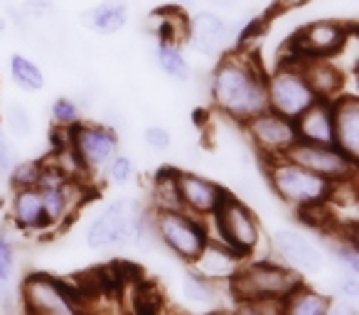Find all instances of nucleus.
<instances>
[{"mask_svg": "<svg viewBox=\"0 0 359 315\" xmlns=\"http://www.w3.org/2000/svg\"><path fill=\"white\" fill-rule=\"evenodd\" d=\"M104 170H106L109 182H114V185H128V182L133 180V175H135L133 158H130V155H126V153H116Z\"/></svg>", "mask_w": 359, "mask_h": 315, "instance_id": "2f4dec72", "label": "nucleus"}, {"mask_svg": "<svg viewBox=\"0 0 359 315\" xmlns=\"http://www.w3.org/2000/svg\"><path fill=\"white\" fill-rule=\"evenodd\" d=\"M207 315H234V310H224V308H217V310H212V313H207Z\"/></svg>", "mask_w": 359, "mask_h": 315, "instance_id": "58836bf2", "label": "nucleus"}, {"mask_svg": "<svg viewBox=\"0 0 359 315\" xmlns=\"http://www.w3.org/2000/svg\"><path fill=\"white\" fill-rule=\"evenodd\" d=\"M22 305L27 315H86L79 293L47 274H32L22 281Z\"/></svg>", "mask_w": 359, "mask_h": 315, "instance_id": "6e6552de", "label": "nucleus"}, {"mask_svg": "<svg viewBox=\"0 0 359 315\" xmlns=\"http://www.w3.org/2000/svg\"><path fill=\"white\" fill-rule=\"evenodd\" d=\"M325 315H357V305L347 303V300H342V298H337V300L330 298L327 313Z\"/></svg>", "mask_w": 359, "mask_h": 315, "instance_id": "e433bc0d", "label": "nucleus"}, {"mask_svg": "<svg viewBox=\"0 0 359 315\" xmlns=\"http://www.w3.org/2000/svg\"><path fill=\"white\" fill-rule=\"evenodd\" d=\"M11 76L15 81V86L25 91H40L45 86V72L40 69L35 60L25 55H13L11 57Z\"/></svg>", "mask_w": 359, "mask_h": 315, "instance_id": "a878e982", "label": "nucleus"}, {"mask_svg": "<svg viewBox=\"0 0 359 315\" xmlns=\"http://www.w3.org/2000/svg\"><path fill=\"white\" fill-rule=\"evenodd\" d=\"M3 128L6 133L15 135V138H27L32 133V119H30V111L25 109L22 104H11L3 114Z\"/></svg>", "mask_w": 359, "mask_h": 315, "instance_id": "cd10ccee", "label": "nucleus"}, {"mask_svg": "<svg viewBox=\"0 0 359 315\" xmlns=\"http://www.w3.org/2000/svg\"><path fill=\"white\" fill-rule=\"evenodd\" d=\"M175 180H177L180 205L197 220H207V217L215 215L229 195L224 185L192 170H175Z\"/></svg>", "mask_w": 359, "mask_h": 315, "instance_id": "4468645a", "label": "nucleus"}, {"mask_svg": "<svg viewBox=\"0 0 359 315\" xmlns=\"http://www.w3.org/2000/svg\"><path fill=\"white\" fill-rule=\"evenodd\" d=\"M298 65L318 99L332 101L334 96L344 91V76L347 74L332 60H300Z\"/></svg>", "mask_w": 359, "mask_h": 315, "instance_id": "aec40b11", "label": "nucleus"}, {"mask_svg": "<svg viewBox=\"0 0 359 315\" xmlns=\"http://www.w3.org/2000/svg\"><path fill=\"white\" fill-rule=\"evenodd\" d=\"M266 101L269 111H276L285 119H298L308 106L318 101V96L305 81L298 62L285 60L266 76Z\"/></svg>", "mask_w": 359, "mask_h": 315, "instance_id": "423d86ee", "label": "nucleus"}, {"mask_svg": "<svg viewBox=\"0 0 359 315\" xmlns=\"http://www.w3.org/2000/svg\"><path fill=\"white\" fill-rule=\"evenodd\" d=\"M298 140L318 145H334L332 128V104L327 99H318L313 106L303 111L298 119H293Z\"/></svg>", "mask_w": 359, "mask_h": 315, "instance_id": "6ab92c4d", "label": "nucleus"}, {"mask_svg": "<svg viewBox=\"0 0 359 315\" xmlns=\"http://www.w3.org/2000/svg\"><path fill=\"white\" fill-rule=\"evenodd\" d=\"M135 205L126 197L114 200L86 229V244L89 249H123L135 244L138 234V215Z\"/></svg>", "mask_w": 359, "mask_h": 315, "instance_id": "1a4fd4ad", "label": "nucleus"}, {"mask_svg": "<svg viewBox=\"0 0 359 315\" xmlns=\"http://www.w3.org/2000/svg\"><path fill=\"white\" fill-rule=\"evenodd\" d=\"M42 173H45V161H25V163H15L11 177L13 187L20 190V187H37Z\"/></svg>", "mask_w": 359, "mask_h": 315, "instance_id": "c756f323", "label": "nucleus"}, {"mask_svg": "<svg viewBox=\"0 0 359 315\" xmlns=\"http://www.w3.org/2000/svg\"><path fill=\"white\" fill-rule=\"evenodd\" d=\"M231 40V25L215 11L197 13L192 20H187V42L195 52L205 57H217L226 50V42Z\"/></svg>", "mask_w": 359, "mask_h": 315, "instance_id": "dca6fc26", "label": "nucleus"}, {"mask_svg": "<svg viewBox=\"0 0 359 315\" xmlns=\"http://www.w3.org/2000/svg\"><path fill=\"white\" fill-rule=\"evenodd\" d=\"M67 135H69L67 145H69V150L79 161V166L84 168V173H94L106 168L121 148L118 133L104 123L79 121V123L67 130Z\"/></svg>", "mask_w": 359, "mask_h": 315, "instance_id": "9d476101", "label": "nucleus"}, {"mask_svg": "<svg viewBox=\"0 0 359 315\" xmlns=\"http://www.w3.org/2000/svg\"><path fill=\"white\" fill-rule=\"evenodd\" d=\"M153 62L163 74L172 76V79L177 81L190 79V65H187L180 45H175V42L158 40V45L153 47Z\"/></svg>", "mask_w": 359, "mask_h": 315, "instance_id": "b1692460", "label": "nucleus"}, {"mask_svg": "<svg viewBox=\"0 0 359 315\" xmlns=\"http://www.w3.org/2000/svg\"><path fill=\"white\" fill-rule=\"evenodd\" d=\"M6 30V20H3V18H0V32Z\"/></svg>", "mask_w": 359, "mask_h": 315, "instance_id": "a19ab883", "label": "nucleus"}, {"mask_svg": "<svg viewBox=\"0 0 359 315\" xmlns=\"http://www.w3.org/2000/svg\"><path fill=\"white\" fill-rule=\"evenodd\" d=\"M143 143L155 153H165V150L172 148V133L165 126H148L143 130Z\"/></svg>", "mask_w": 359, "mask_h": 315, "instance_id": "72a5a7b5", "label": "nucleus"}, {"mask_svg": "<svg viewBox=\"0 0 359 315\" xmlns=\"http://www.w3.org/2000/svg\"><path fill=\"white\" fill-rule=\"evenodd\" d=\"M81 25L96 35H116L128 25L130 8L126 0H101L99 6L81 13Z\"/></svg>", "mask_w": 359, "mask_h": 315, "instance_id": "412c9836", "label": "nucleus"}, {"mask_svg": "<svg viewBox=\"0 0 359 315\" xmlns=\"http://www.w3.org/2000/svg\"><path fill=\"white\" fill-rule=\"evenodd\" d=\"M11 215L20 229L35 232V229H47V217L45 207H42V197L37 187H20L15 190L11 202Z\"/></svg>", "mask_w": 359, "mask_h": 315, "instance_id": "4be33fe9", "label": "nucleus"}, {"mask_svg": "<svg viewBox=\"0 0 359 315\" xmlns=\"http://www.w3.org/2000/svg\"><path fill=\"white\" fill-rule=\"evenodd\" d=\"M330 104H332L334 148H339L352 161H359V99L342 91Z\"/></svg>", "mask_w": 359, "mask_h": 315, "instance_id": "f3484780", "label": "nucleus"}, {"mask_svg": "<svg viewBox=\"0 0 359 315\" xmlns=\"http://www.w3.org/2000/svg\"><path fill=\"white\" fill-rule=\"evenodd\" d=\"M241 261L244 259L234 254L229 246H224L217 239H210L205 249L197 254V259L192 261V271L200 274L202 279L212 281V283H229V279L236 274Z\"/></svg>", "mask_w": 359, "mask_h": 315, "instance_id": "a211bd4d", "label": "nucleus"}, {"mask_svg": "<svg viewBox=\"0 0 359 315\" xmlns=\"http://www.w3.org/2000/svg\"><path fill=\"white\" fill-rule=\"evenodd\" d=\"M303 283V274H298L290 266L271 259H244L236 274L229 279L231 298H276L283 300L290 290H295Z\"/></svg>", "mask_w": 359, "mask_h": 315, "instance_id": "f03ea898", "label": "nucleus"}, {"mask_svg": "<svg viewBox=\"0 0 359 315\" xmlns=\"http://www.w3.org/2000/svg\"><path fill=\"white\" fill-rule=\"evenodd\" d=\"M354 32V25L347 20H313L290 37L288 60H332Z\"/></svg>", "mask_w": 359, "mask_h": 315, "instance_id": "0eeeda50", "label": "nucleus"}, {"mask_svg": "<svg viewBox=\"0 0 359 315\" xmlns=\"http://www.w3.org/2000/svg\"><path fill=\"white\" fill-rule=\"evenodd\" d=\"M234 315H283V300H276V298L234 300Z\"/></svg>", "mask_w": 359, "mask_h": 315, "instance_id": "c85d7f7f", "label": "nucleus"}, {"mask_svg": "<svg viewBox=\"0 0 359 315\" xmlns=\"http://www.w3.org/2000/svg\"><path fill=\"white\" fill-rule=\"evenodd\" d=\"M52 119H55L57 128L69 130L72 126H76L81 121V109L74 104L72 96H60V99H55V104H52Z\"/></svg>", "mask_w": 359, "mask_h": 315, "instance_id": "7c9ffc66", "label": "nucleus"}, {"mask_svg": "<svg viewBox=\"0 0 359 315\" xmlns=\"http://www.w3.org/2000/svg\"><path fill=\"white\" fill-rule=\"evenodd\" d=\"M210 220L215 222L217 229V236H212V239L229 246L241 259H249L254 254V249L261 241V227L254 210L244 200H239V197L229 192L226 200L219 205V210Z\"/></svg>", "mask_w": 359, "mask_h": 315, "instance_id": "39448f33", "label": "nucleus"}, {"mask_svg": "<svg viewBox=\"0 0 359 315\" xmlns=\"http://www.w3.org/2000/svg\"><path fill=\"white\" fill-rule=\"evenodd\" d=\"M288 161L298 163L300 168L315 173L318 177L327 182H344L357 177V161L347 158L339 148L334 145H318V143H298L283 155Z\"/></svg>", "mask_w": 359, "mask_h": 315, "instance_id": "ddd939ff", "label": "nucleus"}, {"mask_svg": "<svg viewBox=\"0 0 359 315\" xmlns=\"http://www.w3.org/2000/svg\"><path fill=\"white\" fill-rule=\"evenodd\" d=\"M330 295L305 286V281L283 298V315H325Z\"/></svg>", "mask_w": 359, "mask_h": 315, "instance_id": "5701e85b", "label": "nucleus"}, {"mask_svg": "<svg viewBox=\"0 0 359 315\" xmlns=\"http://www.w3.org/2000/svg\"><path fill=\"white\" fill-rule=\"evenodd\" d=\"M30 20H42V18L52 15L55 11V3L52 0H25V6L20 8Z\"/></svg>", "mask_w": 359, "mask_h": 315, "instance_id": "c9c22d12", "label": "nucleus"}, {"mask_svg": "<svg viewBox=\"0 0 359 315\" xmlns=\"http://www.w3.org/2000/svg\"><path fill=\"white\" fill-rule=\"evenodd\" d=\"M266 177H269L273 195L298 212L325 205L330 200V192H332V182L323 180L288 158L266 161Z\"/></svg>", "mask_w": 359, "mask_h": 315, "instance_id": "7ed1b4c3", "label": "nucleus"}, {"mask_svg": "<svg viewBox=\"0 0 359 315\" xmlns=\"http://www.w3.org/2000/svg\"><path fill=\"white\" fill-rule=\"evenodd\" d=\"M273 251L280 264L290 266L298 274H320L325 269V254L313 239L295 229H278L273 234Z\"/></svg>", "mask_w": 359, "mask_h": 315, "instance_id": "2eb2a0df", "label": "nucleus"}, {"mask_svg": "<svg viewBox=\"0 0 359 315\" xmlns=\"http://www.w3.org/2000/svg\"><path fill=\"white\" fill-rule=\"evenodd\" d=\"M37 190L42 197V207H45V217L50 227H60L74 215V210L84 200V185L74 177H67L60 173L50 161H45V173H42Z\"/></svg>", "mask_w": 359, "mask_h": 315, "instance_id": "f8f14e48", "label": "nucleus"}, {"mask_svg": "<svg viewBox=\"0 0 359 315\" xmlns=\"http://www.w3.org/2000/svg\"><path fill=\"white\" fill-rule=\"evenodd\" d=\"M170 3H175V6H190L192 0H170Z\"/></svg>", "mask_w": 359, "mask_h": 315, "instance_id": "ea45409f", "label": "nucleus"}, {"mask_svg": "<svg viewBox=\"0 0 359 315\" xmlns=\"http://www.w3.org/2000/svg\"><path fill=\"white\" fill-rule=\"evenodd\" d=\"M217 286L219 283H212V281L202 279L195 271H187L182 276V293H185V298L192 305H207V308H212L217 303Z\"/></svg>", "mask_w": 359, "mask_h": 315, "instance_id": "bb28decb", "label": "nucleus"}, {"mask_svg": "<svg viewBox=\"0 0 359 315\" xmlns=\"http://www.w3.org/2000/svg\"><path fill=\"white\" fill-rule=\"evenodd\" d=\"M13 274H15V246H13L11 236L0 232V281L11 283Z\"/></svg>", "mask_w": 359, "mask_h": 315, "instance_id": "473e14b6", "label": "nucleus"}, {"mask_svg": "<svg viewBox=\"0 0 359 315\" xmlns=\"http://www.w3.org/2000/svg\"><path fill=\"white\" fill-rule=\"evenodd\" d=\"M15 163H18V150H15V145L11 143V138H8L3 123H0V177L11 175Z\"/></svg>", "mask_w": 359, "mask_h": 315, "instance_id": "f704fd0d", "label": "nucleus"}, {"mask_svg": "<svg viewBox=\"0 0 359 315\" xmlns=\"http://www.w3.org/2000/svg\"><path fill=\"white\" fill-rule=\"evenodd\" d=\"M150 197H153V212L182 210V205H180V195H177V180H175L172 168L155 175Z\"/></svg>", "mask_w": 359, "mask_h": 315, "instance_id": "393cba45", "label": "nucleus"}, {"mask_svg": "<svg viewBox=\"0 0 359 315\" xmlns=\"http://www.w3.org/2000/svg\"><path fill=\"white\" fill-rule=\"evenodd\" d=\"M210 99L224 119L246 123L269 109L266 74L249 55L224 57L210 76Z\"/></svg>", "mask_w": 359, "mask_h": 315, "instance_id": "f257e3e1", "label": "nucleus"}, {"mask_svg": "<svg viewBox=\"0 0 359 315\" xmlns=\"http://www.w3.org/2000/svg\"><path fill=\"white\" fill-rule=\"evenodd\" d=\"M153 224L160 246L187 264H192L210 241V229L205 220H197L185 210L153 212Z\"/></svg>", "mask_w": 359, "mask_h": 315, "instance_id": "20e7f679", "label": "nucleus"}, {"mask_svg": "<svg viewBox=\"0 0 359 315\" xmlns=\"http://www.w3.org/2000/svg\"><path fill=\"white\" fill-rule=\"evenodd\" d=\"M205 3H210L212 8H219V11H222V8H231V6H234V0H205Z\"/></svg>", "mask_w": 359, "mask_h": 315, "instance_id": "4c0bfd02", "label": "nucleus"}, {"mask_svg": "<svg viewBox=\"0 0 359 315\" xmlns=\"http://www.w3.org/2000/svg\"><path fill=\"white\" fill-rule=\"evenodd\" d=\"M244 126V133L249 145L266 161L273 158H283L295 143H298V133H295L293 119L276 114V111H261L254 119H249Z\"/></svg>", "mask_w": 359, "mask_h": 315, "instance_id": "9b49d317", "label": "nucleus"}]
</instances>
